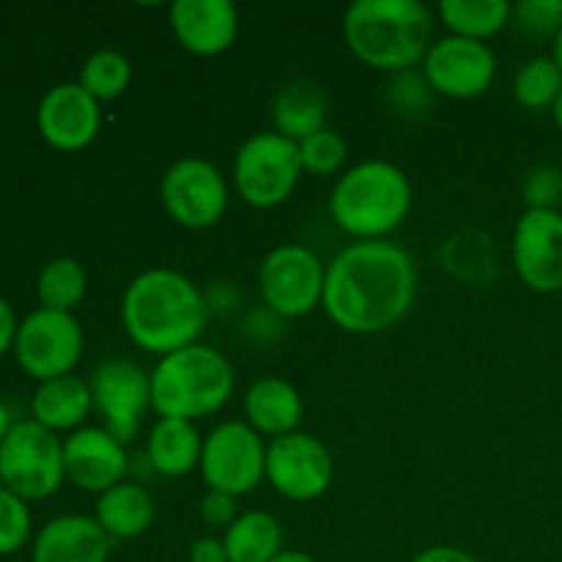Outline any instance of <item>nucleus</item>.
I'll list each match as a JSON object with an SVG mask.
<instances>
[{"label":"nucleus","mask_w":562,"mask_h":562,"mask_svg":"<svg viewBox=\"0 0 562 562\" xmlns=\"http://www.w3.org/2000/svg\"><path fill=\"white\" fill-rule=\"evenodd\" d=\"M510 9L505 0H445L439 3V20L450 36L486 42L510 25Z\"/></svg>","instance_id":"26"},{"label":"nucleus","mask_w":562,"mask_h":562,"mask_svg":"<svg viewBox=\"0 0 562 562\" xmlns=\"http://www.w3.org/2000/svg\"><path fill=\"white\" fill-rule=\"evenodd\" d=\"M497 75V58L488 44L461 36L437 38L423 60V77L434 93L450 99H475L488 91Z\"/></svg>","instance_id":"14"},{"label":"nucleus","mask_w":562,"mask_h":562,"mask_svg":"<svg viewBox=\"0 0 562 562\" xmlns=\"http://www.w3.org/2000/svg\"><path fill=\"white\" fill-rule=\"evenodd\" d=\"M412 562H477L472 558L470 552L464 549H456V547H431V549H423Z\"/></svg>","instance_id":"38"},{"label":"nucleus","mask_w":562,"mask_h":562,"mask_svg":"<svg viewBox=\"0 0 562 562\" xmlns=\"http://www.w3.org/2000/svg\"><path fill=\"white\" fill-rule=\"evenodd\" d=\"M113 538L93 516L66 514L47 521L33 541L31 562H108Z\"/></svg>","instance_id":"19"},{"label":"nucleus","mask_w":562,"mask_h":562,"mask_svg":"<svg viewBox=\"0 0 562 562\" xmlns=\"http://www.w3.org/2000/svg\"><path fill=\"white\" fill-rule=\"evenodd\" d=\"M552 115H554V124H558V130L562 132V93H560L558 104H554V108H552Z\"/></svg>","instance_id":"42"},{"label":"nucleus","mask_w":562,"mask_h":562,"mask_svg":"<svg viewBox=\"0 0 562 562\" xmlns=\"http://www.w3.org/2000/svg\"><path fill=\"white\" fill-rule=\"evenodd\" d=\"M562 93V71L552 55L527 60L514 80V97L527 110H547L558 104Z\"/></svg>","instance_id":"28"},{"label":"nucleus","mask_w":562,"mask_h":562,"mask_svg":"<svg viewBox=\"0 0 562 562\" xmlns=\"http://www.w3.org/2000/svg\"><path fill=\"white\" fill-rule=\"evenodd\" d=\"M228 562H272L283 552V525L267 510H247L223 536Z\"/></svg>","instance_id":"25"},{"label":"nucleus","mask_w":562,"mask_h":562,"mask_svg":"<svg viewBox=\"0 0 562 562\" xmlns=\"http://www.w3.org/2000/svg\"><path fill=\"white\" fill-rule=\"evenodd\" d=\"M38 132L58 151H80L91 146L102 126L99 102L80 82H60L38 102Z\"/></svg>","instance_id":"16"},{"label":"nucleus","mask_w":562,"mask_h":562,"mask_svg":"<svg viewBox=\"0 0 562 562\" xmlns=\"http://www.w3.org/2000/svg\"><path fill=\"white\" fill-rule=\"evenodd\" d=\"M206 316V300L198 285L165 267L137 274L121 300V324L132 344L159 357L198 344Z\"/></svg>","instance_id":"2"},{"label":"nucleus","mask_w":562,"mask_h":562,"mask_svg":"<svg viewBox=\"0 0 562 562\" xmlns=\"http://www.w3.org/2000/svg\"><path fill=\"white\" fill-rule=\"evenodd\" d=\"M510 22L530 36H558L562 27V0H521L510 9Z\"/></svg>","instance_id":"32"},{"label":"nucleus","mask_w":562,"mask_h":562,"mask_svg":"<svg viewBox=\"0 0 562 562\" xmlns=\"http://www.w3.org/2000/svg\"><path fill=\"white\" fill-rule=\"evenodd\" d=\"M66 477L82 492L104 494L130 472L126 448L104 428H77L64 442Z\"/></svg>","instance_id":"17"},{"label":"nucleus","mask_w":562,"mask_h":562,"mask_svg":"<svg viewBox=\"0 0 562 562\" xmlns=\"http://www.w3.org/2000/svg\"><path fill=\"white\" fill-rule=\"evenodd\" d=\"M245 415L258 434L278 439L300 428L305 404L294 384L278 376H267L247 387Z\"/></svg>","instance_id":"20"},{"label":"nucleus","mask_w":562,"mask_h":562,"mask_svg":"<svg viewBox=\"0 0 562 562\" xmlns=\"http://www.w3.org/2000/svg\"><path fill=\"white\" fill-rule=\"evenodd\" d=\"M552 60L560 66V71H562V27H560L558 36L552 38Z\"/></svg>","instance_id":"41"},{"label":"nucleus","mask_w":562,"mask_h":562,"mask_svg":"<svg viewBox=\"0 0 562 562\" xmlns=\"http://www.w3.org/2000/svg\"><path fill=\"white\" fill-rule=\"evenodd\" d=\"M272 562H316V560L305 552H296V549H283V552H280Z\"/></svg>","instance_id":"39"},{"label":"nucleus","mask_w":562,"mask_h":562,"mask_svg":"<svg viewBox=\"0 0 562 562\" xmlns=\"http://www.w3.org/2000/svg\"><path fill=\"white\" fill-rule=\"evenodd\" d=\"M64 442L36 420H16L0 442V486L20 499H47L64 483Z\"/></svg>","instance_id":"6"},{"label":"nucleus","mask_w":562,"mask_h":562,"mask_svg":"<svg viewBox=\"0 0 562 562\" xmlns=\"http://www.w3.org/2000/svg\"><path fill=\"white\" fill-rule=\"evenodd\" d=\"M201 475L209 492L245 497L256 492L267 477V445L250 423H220L206 439L201 453Z\"/></svg>","instance_id":"8"},{"label":"nucleus","mask_w":562,"mask_h":562,"mask_svg":"<svg viewBox=\"0 0 562 562\" xmlns=\"http://www.w3.org/2000/svg\"><path fill=\"white\" fill-rule=\"evenodd\" d=\"M514 267L527 289L554 294L562 289V214L527 209L514 231Z\"/></svg>","instance_id":"15"},{"label":"nucleus","mask_w":562,"mask_h":562,"mask_svg":"<svg viewBox=\"0 0 562 562\" xmlns=\"http://www.w3.org/2000/svg\"><path fill=\"white\" fill-rule=\"evenodd\" d=\"M16 329H20V324H16L14 311H11L9 302L0 296V357H3L11 346H14Z\"/></svg>","instance_id":"37"},{"label":"nucleus","mask_w":562,"mask_h":562,"mask_svg":"<svg viewBox=\"0 0 562 562\" xmlns=\"http://www.w3.org/2000/svg\"><path fill=\"white\" fill-rule=\"evenodd\" d=\"M170 27L184 49L201 58L225 53L239 33V11L231 0H176Z\"/></svg>","instance_id":"18"},{"label":"nucleus","mask_w":562,"mask_h":562,"mask_svg":"<svg viewBox=\"0 0 562 562\" xmlns=\"http://www.w3.org/2000/svg\"><path fill=\"white\" fill-rule=\"evenodd\" d=\"M93 409L91 387H88L82 379L77 376H60L49 379V382L38 384V390L33 393L31 412L33 420L38 426L49 428V431H69L77 428L88 417V412Z\"/></svg>","instance_id":"22"},{"label":"nucleus","mask_w":562,"mask_h":562,"mask_svg":"<svg viewBox=\"0 0 562 562\" xmlns=\"http://www.w3.org/2000/svg\"><path fill=\"white\" fill-rule=\"evenodd\" d=\"M417 294V267L409 252L387 239L355 241L327 267L322 307L335 327L376 335L409 313Z\"/></svg>","instance_id":"1"},{"label":"nucleus","mask_w":562,"mask_h":562,"mask_svg":"<svg viewBox=\"0 0 562 562\" xmlns=\"http://www.w3.org/2000/svg\"><path fill=\"white\" fill-rule=\"evenodd\" d=\"M300 176V143L274 130L247 137L236 154V192L252 209H274L289 201Z\"/></svg>","instance_id":"7"},{"label":"nucleus","mask_w":562,"mask_h":562,"mask_svg":"<svg viewBox=\"0 0 562 562\" xmlns=\"http://www.w3.org/2000/svg\"><path fill=\"white\" fill-rule=\"evenodd\" d=\"M80 82L97 102L119 99L132 82V64L119 49H99L82 64Z\"/></svg>","instance_id":"29"},{"label":"nucleus","mask_w":562,"mask_h":562,"mask_svg":"<svg viewBox=\"0 0 562 562\" xmlns=\"http://www.w3.org/2000/svg\"><path fill=\"white\" fill-rule=\"evenodd\" d=\"M525 201L530 209L558 212L562 203V170L558 165H538L525 181Z\"/></svg>","instance_id":"33"},{"label":"nucleus","mask_w":562,"mask_h":562,"mask_svg":"<svg viewBox=\"0 0 562 562\" xmlns=\"http://www.w3.org/2000/svg\"><path fill=\"white\" fill-rule=\"evenodd\" d=\"M409 176L384 159H368L349 168L329 195L335 225L360 241L393 234L409 217Z\"/></svg>","instance_id":"4"},{"label":"nucleus","mask_w":562,"mask_h":562,"mask_svg":"<svg viewBox=\"0 0 562 562\" xmlns=\"http://www.w3.org/2000/svg\"><path fill=\"white\" fill-rule=\"evenodd\" d=\"M327 267L302 245H280L267 252L258 269L263 305L278 318H302L324 300Z\"/></svg>","instance_id":"9"},{"label":"nucleus","mask_w":562,"mask_h":562,"mask_svg":"<svg viewBox=\"0 0 562 562\" xmlns=\"http://www.w3.org/2000/svg\"><path fill=\"white\" fill-rule=\"evenodd\" d=\"M148 464L162 477H184L201 467L203 439L195 423L159 417L148 434Z\"/></svg>","instance_id":"21"},{"label":"nucleus","mask_w":562,"mask_h":562,"mask_svg":"<svg viewBox=\"0 0 562 562\" xmlns=\"http://www.w3.org/2000/svg\"><path fill=\"white\" fill-rule=\"evenodd\" d=\"M434 88L423 75H412V71H401L393 82H390V102L398 108V113L415 115L428 110L431 104Z\"/></svg>","instance_id":"34"},{"label":"nucleus","mask_w":562,"mask_h":562,"mask_svg":"<svg viewBox=\"0 0 562 562\" xmlns=\"http://www.w3.org/2000/svg\"><path fill=\"white\" fill-rule=\"evenodd\" d=\"M82 344V327L71 313L38 307L16 329L14 355L27 376L49 382L75 371Z\"/></svg>","instance_id":"10"},{"label":"nucleus","mask_w":562,"mask_h":562,"mask_svg":"<svg viewBox=\"0 0 562 562\" xmlns=\"http://www.w3.org/2000/svg\"><path fill=\"white\" fill-rule=\"evenodd\" d=\"M190 562H228L223 538H201L190 547Z\"/></svg>","instance_id":"36"},{"label":"nucleus","mask_w":562,"mask_h":562,"mask_svg":"<svg viewBox=\"0 0 562 562\" xmlns=\"http://www.w3.org/2000/svg\"><path fill=\"white\" fill-rule=\"evenodd\" d=\"M31 538V510L25 499L0 486V558L20 552Z\"/></svg>","instance_id":"31"},{"label":"nucleus","mask_w":562,"mask_h":562,"mask_svg":"<svg viewBox=\"0 0 562 562\" xmlns=\"http://www.w3.org/2000/svg\"><path fill=\"white\" fill-rule=\"evenodd\" d=\"M272 121L274 132H280L289 140H307L316 132L327 130V97L316 82H289L274 99Z\"/></svg>","instance_id":"23"},{"label":"nucleus","mask_w":562,"mask_h":562,"mask_svg":"<svg viewBox=\"0 0 562 562\" xmlns=\"http://www.w3.org/2000/svg\"><path fill=\"white\" fill-rule=\"evenodd\" d=\"M159 198L181 228L206 231L217 225L228 209V184L209 159L184 157L165 170Z\"/></svg>","instance_id":"11"},{"label":"nucleus","mask_w":562,"mask_h":562,"mask_svg":"<svg viewBox=\"0 0 562 562\" xmlns=\"http://www.w3.org/2000/svg\"><path fill=\"white\" fill-rule=\"evenodd\" d=\"M38 300L42 307L47 311H60L71 313V307H77L82 302L88 291V274L75 258H53L49 263H44L42 274H38Z\"/></svg>","instance_id":"27"},{"label":"nucleus","mask_w":562,"mask_h":562,"mask_svg":"<svg viewBox=\"0 0 562 562\" xmlns=\"http://www.w3.org/2000/svg\"><path fill=\"white\" fill-rule=\"evenodd\" d=\"M234 393V366L228 357L203 344L159 357L151 371V409L173 420H201L228 404Z\"/></svg>","instance_id":"5"},{"label":"nucleus","mask_w":562,"mask_h":562,"mask_svg":"<svg viewBox=\"0 0 562 562\" xmlns=\"http://www.w3.org/2000/svg\"><path fill=\"white\" fill-rule=\"evenodd\" d=\"M335 464L327 445L313 434H285L267 445V481L296 503L318 499L333 486Z\"/></svg>","instance_id":"13"},{"label":"nucleus","mask_w":562,"mask_h":562,"mask_svg":"<svg viewBox=\"0 0 562 562\" xmlns=\"http://www.w3.org/2000/svg\"><path fill=\"white\" fill-rule=\"evenodd\" d=\"M93 519L113 541H130V538L143 536L151 527L154 499L143 486L124 481L99 494Z\"/></svg>","instance_id":"24"},{"label":"nucleus","mask_w":562,"mask_h":562,"mask_svg":"<svg viewBox=\"0 0 562 562\" xmlns=\"http://www.w3.org/2000/svg\"><path fill=\"white\" fill-rule=\"evenodd\" d=\"M93 409L102 415L104 431L113 434L121 445L132 442L140 431V420L151 406V373L137 362L108 360L91 373Z\"/></svg>","instance_id":"12"},{"label":"nucleus","mask_w":562,"mask_h":562,"mask_svg":"<svg viewBox=\"0 0 562 562\" xmlns=\"http://www.w3.org/2000/svg\"><path fill=\"white\" fill-rule=\"evenodd\" d=\"M11 426H14V420H11L9 409H5V406L0 404V442H3V439H5V434L11 431Z\"/></svg>","instance_id":"40"},{"label":"nucleus","mask_w":562,"mask_h":562,"mask_svg":"<svg viewBox=\"0 0 562 562\" xmlns=\"http://www.w3.org/2000/svg\"><path fill=\"white\" fill-rule=\"evenodd\" d=\"M346 157H349V146H346L344 137L333 130H322L300 143L302 170H307L311 176L338 173L346 165Z\"/></svg>","instance_id":"30"},{"label":"nucleus","mask_w":562,"mask_h":562,"mask_svg":"<svg viewBox=\"0 0 562 562\" xmlns=\"http://www.w3.org/2000/svg\"><path fill=\"white\" fill-rule=\"evenodd\" d=\"M201 516L209 527H223L228 530L239 514H236V497L223 492H209L201 503Z\"/></svg>","instance_id":"35"},{"label":"nucleus","mask_w":562,"mask_h":562,"mask_svg":"<svg viewBox=\"0 0 562 562\" xmlns=\"http://www.w3.org/2000/svg\"><path fill=\"white\" fill-rule=\"evenodd\" d=\"M351 53L379 71H409L434 44V14L420 0H355L344 14Z\"/></svg>","instance_id":"3"}]
</instances>
